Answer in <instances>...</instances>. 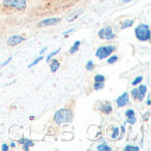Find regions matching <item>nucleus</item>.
<instances>
[{
  "instance_id": "nucleus-1",
  "label": "nucleus",
  "mask_w": 151,
  "mask_h": 151,
  "mask_svg": "<svg viewBox=\"0 0 151 151\" xmlns=\"http://www.w3.org/2000/svg\"><path fill=\"white\" fill-rule=\"evenodd\" d=\"M73 111L70 108H62L55 113V123L56 124H69L73 120Z\"/></svg>"
},
{
  "instance_id": "nucleus-2",
  "label": "nucleus",
  "mask_w": 151,
  "mask_h": 151,
  "mask_svg": "<svg viewBox=\"0 0 151 151\" xmlns=\"http://www.w3.org/2000/svg\"><path fill=\"white\" fill-rule=\"evenodd\" d=\"M134 35L140 42H147V41H150V37H151L150 27H148L147 24H139L134 29Z\"/></svg>"
},
{
  "instance_id": "nucleus-3",
  "label": "nucleus",
  "mask_w": 151,
  "mask_h": 151,
  "mask_svg": "<svg viewBox=\"0 0 151 151\" xmlns=\"http://www.w3.org/2000/svg\"><path fill=\"white\" fill-rule=\"evenodd\" d=\"M116 50V46H113V45H105V46H99L97 49V52H95V56H97L98 59H106L108 56L113 53Z\"/></svg>"
},
{
  "instance_id": "nucleus-4",
  "label": "nucleus",
  "mask_w": 151,
  "mask_h": 151,
  "mask_svg": "<svg viewBox=\"0 0 151 151\" xmlns=\"http://www.w3.org/2000/svg\"><path fill=\"white\" fill-rule=\"evenodd\" d=\"M3 6L9 9L24 10L27 7V0H3Z\"/></svg>"
},
{
  "instance_id": "nucleus-5",
  "label": "nucleus",
  "mask_w": 151,
  "mask_h": 151,
  "mask_svg": "<svg viewBox=\"0 0 151 151\" xmlns=\"http://www.w3.org/2000/svg\"><path fill=\"white\" fill-rule=\"evenodd\" d=\"M98 37H99V39H104V41H111L115 38V32L111 27H104L98 31Z\"/></svg>"
},
{
  "instance_id": "nucleus-6",
  "label": "nucleus",
  "mask_w": 151,
  "mask_h": 151,
  "mask_svg": "<svg viewBox=\"0 0 151 151\" xmlns=\"http://www.w3.org/2000/svg\"><path fill=\"white\" fill-rule=\"evenodd\" d=\"M98 109H99L104 115H111L113 111L112 104L109 102V101H101V102H98Z\"/></svg>"
},
{
  "instance_id": "nucleus-7",
  "label": "nucleus",
  "mask_w": 151,
  "mask_h": 151,
  "mask_svg": "<svg viewBox=\"0 0 151 151\" xmlns=\"http://www.w3.org/2000/svg\"><path fill=\"white\" fill-rule=\"evenodd\" d=\"M129 101H130V94L129 92H123V94L116 99V106H119V108L126 106V105L129 104Z\"/></svg>"
},
{
  "instance_id": "nucleus-8",
  "label": "nucleus",
  "mask_w": 151,
  "mask_h": 151,
  "mask_svg": "<svg viewBox=\"0 0 151 151\" xmlns=\"http://www.w3.org/2000/svg\"><path fill=\"white\" fill-rule=\"evenodd\" d=\"M146 94H147V87L144 84H140L136 88V101H143Z\"/></svg>"
},
{
  "instance_id": "nucleus-9",
  "label": "nucleus",
  "mask_w": 151,
  "mask_h": 151,
  "mask_svg": "<svg viewBox=\"0 0 151 151\" xmlns=\"http://www.w3.org/2000/svg\"><path fill=\"white\" fill-rule=\"evenodd\" d=\"M60 18L59 17H52V18H46V20H42L39 21V27H50V25H55V24H59Z\"/></svg>"
},
{
  "instance_id": "nucleus-10",
  "label": "nucleus",
  "mask_w": 151,
  "mask_h": 151,
  "mask_svg": "<svg viewBox=\"0 0 151 151\" xmlns=\"http://www.w3.org/2000/svg\"><path fill=\"white\" fill-rule=\"evenodd\" d=\"M24 39L25 38L21 37V35H13L7 39V45L9 46H17V45H20L21 42H24Z\"/></svg>"
},
{
  "instance_id": "nucleus-11",
  "label": "nucleus",
  "mask_w": 151,
  "mask_h": 151,
  "mask_svg": "<svg viewBox=\"0 0 151 151\" xmlns=\"http://www.w3.org/2000/svg\"><path fill=\"white\" fill-rule=\"evenodd\" d=\"M126 123H130V124H134L136 123V112L133 109H127L126 111Z\"/></svg>"
},
{
  "instance_id": "nucleus-12",
  "label": "nucleus",
  "mask_w": 151,
  "mask_h": 151,
  "mask_svg": "<svg viewBox=\"0 0 151 151\" xmlns=\"http://www.w3.org/2000/svg\"><path fill=\"white\" fill-rule=\"evenodd\" d=\"M18 141H20V144H22V150L24 151H28L29 147L34 146V141L29 140V139H24V137H22V139H20Z\"/></svg>"
},
{
  "instance_id": "nucleus-13",
  "label": "nucleus",
  "mask_w": 151,
  "mask_h": 151,
  "mask_svg": "<svg viewBox=\"0 0 151 151\" xmlns=\"http://www.w3.org/2000/svg\"><path fill=\"white\" fill-rule=\"evenodd\" d=\"M49 63H50V71H52V73H56V71L59 70V67H60V62L59 60H50V62H49Z\"/></svg>"
},
{
  "instance_id": "nucleus-14",
  "label": "nucleus",
  "mask_w": 151,
  "mask_h": 151,
  "mask_svg": "<svg viewBox=\"0 0 151 151\" xmlns=\"http://www.w3.org/2000/svg\"><path fill=\"white\" fill-rule=\"evenodd\" d=\"M133 24H134V20H124V21H122V24H120V28H122V29H126V28L133 27Z\"/></svg>"
},
{
  "instance_id": "nucleus-15",
  "label": "nucleus",
  "mask_w": 151,
  "mask_h": 151,
  "mask_svg": "<svg viewBox=\"0 0 151 151\" xmlns=\"http://www.w3.org/2000/svg\"><path fill=\"white\" fill-rule=\"evenodd\" d=\"M81 13H83V9H78V10H77V11H74L73 14H70V16H69V18H67V21H69V22L74 21V20H76V18H77V17H78V16H80Z\"/></svg>"
},
{
  "instance_id": "nucleus-16",
  "label": "nucleus",
  "mask_w": 151,
  "mask_h": 151,
  "mask_svg": "<svg viewBox=\"0 0 151 151\" xmlns=\"http://www.w3.org/2000/svg\"><path fill=\"white\" fill-rule=\"evenodd\" d=\"M80 45H81V42H80V41H76V42L73 43V46H71V48H70V50H69V52H70L71 55H73V53H76V52L78 50V48H80Z\"/></svg>"
},
{
  "instance_id": "nucleus-17",
  "label": "nucleus",
  "mask_w": 151,
  "mask_h": 151,
  "mask_svg": "<svg viewBox=\"0 0 151 151\" xmlns=\"http://www.w3.org/2000/svg\"><path fill=\"white\" fill-rule=\"evenodd\" d=\"M118 137H119V127H112V133H111V139L112 140H118Z\"/></svg>"
},
{
  "instance_id": "nucleus-18",
  "label": "nucleus",
  "mask_w": 151,
  "mask_h": 151,
  "mask_svg": "<svg viewBox=\"0 0 151 151\" xmlns=\"http://www.w3.org/2000/svg\"><path fill=\"white\" fill-rule=\"evenodd\" d=\"M97 150H99V151H111L112 148H111V146H108V144H105V143H102V144H98V147H97Z\"/></svg>"
},
{
  "instance_id": "nucleus-19",
  "label": "nucleus",
  "mask_w": 151,
  "mask_h": 151,
  "mask_svg": "<svg viewBox=\"0 0 151 151\" xmlns=\"http://www.w3.org/2000/svg\"><path fill=\"white\" fill-rule=\"evenodd\" d=\"M42 59H43V56H42V55H41V56H38V58H37V59H35V60H34L32 63H29V65H28V69H32L34 66H37L38 63H39V62H41V60H42Z\"/></svg>"
},
{
  "instance_id": "nucleus-20",
  "label": "nucleus",
  "mask_w": 151,
  "mask_h": 151,
  "mask_svg": "<svg viewBox=\"0 0 151 151\" xmlns=\"http://www.w3.org/2000/svg\"><path fill=\"white\" fill-rule=\"evenodd\" d=\"M106 59H108V63H109V65H113V63H116V62H118L119 58L116 56V55H112V56H108Z\"/></svg>"
},
{
  "instance_id": "nucleus-21",
  "label": "nucleus",
  "mask_w": 151,
  "mask_h": 151,
  "mask_svg": "<svg viewBox=\"0 0 151 151\" xmlns=\"http://www.w3.org/2000/svg\"><path fill=\"white\" fill-rule=\"evenodd\" d=\"M59 52H60V49H56V50H53V52H52L50 55H48V58H46V62L49 63V62H50V60L53 59V58H55V56H56L58 53H59Z\"/></svg>"
},
{
  "instance_id": "nucleus-22",
  "label": "nucleus",
  "mask_w": 151,
  "mask_h": 151,
  "mask_svg": "<svg viewBox=\"0 0 151 151\" xmlns=\"http://www.w3.org/2000/svg\"><path fill=\"white\" fill-rule=\"evenodd\" d=\"M141 81H143V76H137V77H136L134 80H133V83H132V86H133V87L139 86V84H140Z\"/></svg>"
},
{
  "instance_id": "nucleus-23",
  "label": "nucleus",
  "mask_w": 151,
  "mask_h": 151,
  "mask_svg": "<svg viewBox=\"0 0 151 151\" xmlns=\"http://www.w3.org/2000/svg\"><path fill=\"white\" fill-rule=\"evenodd\" d=\"M94 81H97V83H105V77L102 74H97L94 77Z\"/></svg>"
},
{
  "instance_id": "nucleus-24",
  "label": "nucleus",
  "mask_w": 151,
  "mask_h": 151,
  "mask_svg": "<svg viewBox=\"0 0 151 151\" xmlns=\"http://www.w3.org/2000/svg\"><path fill=\"white\" fill-rule=\"evenodd\" d=\"M102 88H104V83H97V81H95V84H94V90L98 91V90H102Z\"/></svg>"
},
{
  "instance_id": "nucleus-25",
  "label": "nucleus",
  "mask_w": 151,
  "mask_h": 151,
  "mask_svg": "<svg viewBox=\"0 0 151 151\" xmlns=\"http://www.w3.org/2000/svg\"><path fill=\"white\" fill-rule=\"evenodd\" d=\"M94 67H95V66H94V63H92L91 60H90V62H88V63H87L86 65V69L88 71H91V70H94Z\"/></svg>"
},
{
  "instance_id": "nucleus-26",
  "label": "nucleus",
  "mask_w": 151,
  "mask_h": 151,
  "mask_svg": "<svg viewBox=\"0 0 151 151\" xmlns=\"http://www.w3.org/2000/svg\"><path fill=\"white\" fill-rule=\"evenodd\" d=\"M137 151L139 150V147H136V146H126L124 147V151Z\"/></svg>"
},
{
  "instance_id": "nucleus-27",
  "label": "nucleus",
  "mask_w": 151,
  "mask_h": 151,
  "mask_svg": "<svg viewBox=\"0 0 151 151\" xmlns=\"http://www.w3.org/2000/svg\"><path fill=\"white\" fill-rule=\"evenodd\" d=\"M73 31H74V28H71V29H69V31H66V32L63 34V35H65V37H69V35H70V34L73 32Z\"/></svg>"
},
{
  "instance_id": "nucleus-28",
  "label": "nucleus",
  "mask_w": 151,
  "mask_h": 151,
  "mask_svg": "<svg viewBox=\"0 0 151 151\" xmlns=\"http://www.w3.org/2000/svg\"><path fill=\"white\" fill-rule=\"evenodd\" d=\"M10 62H11V58H9V59H7V60H6V62H4V63L1 65V67H4V66H7V65H9V63H10Z\"/></svg>"
},
{
  "instance_id": "nucleus-29",
  "label": "nucleus",
  "mask_w": 151,
  "mask_h": 151,
  "mask_svg": "<svg viewBox=\"0 0 151 151\" xmlns=\"http://www.w3.org/2000/svg\"><path fill=\"white\" fill-rule=\"evenodd\" d=\"M1 150H3V151H7V150H9V146H7V144H3V146H1Z\"/></svg>"
},
{
  "instance_id": "nucleus-30",
  "label": "nucleus",
  "mask_w": 151,
  "mask_h": 151,
  "mask_svg": "<svg viewBox=\"0 0 151 151\" xmlns=\"http://www.w3.org/2000/svg\"><path fill=\"white\" fill-rule=\"evenodd\" d=\"M46 49H48V48H46V46H45V48H43L42 50H41V55H42V56H43V53H45V50H46Z\"/></svg>"
},
{
  "instance_id": "nucleus-31",
  "label": "nucleus",
  "mask_w": 151,
  "mask_h": 151,
  "mask_svg": "<svg viewBox=\"0 0 151 151\" xmlns=\"http://www.w3.org/2000/svg\"><path fill=\"white\" fill-rule=\"evenodd\" d=\"M122 1H123V3H129L130 0H122Z\"/></svg>"
}]
</instances>
